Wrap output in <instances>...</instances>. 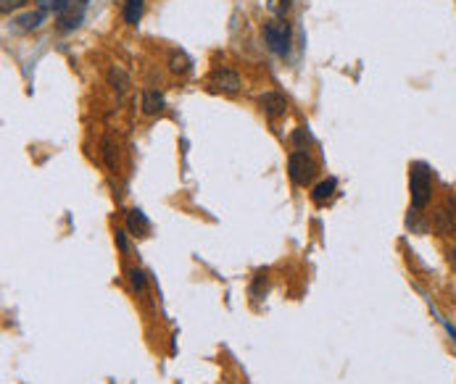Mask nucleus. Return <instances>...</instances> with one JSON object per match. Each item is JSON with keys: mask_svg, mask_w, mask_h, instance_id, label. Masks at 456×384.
Listing matches in <instances>:
<instances>
[{"mask_svg": "<svg viewBox=\"0 0 456 384\" xmlns=\"http://www.w3.org/2000/svg\"><path fill=\"white\" fill-rule=\"evenodd\" d=\"M259 105L264 108V114L269 118H277L288 111V100H285V95H280V92H266V95H261Z\"/></svg>", "mask_w": 456, "mask_h": 384, "instance_id": "nucleus-5", "label": "nucleus"}, {"mask_svg": "<svg viewBox=\"0 0 456 384\" xmlns=\"http://www.w3.org/2000/svg\"><path fill=\"white\" fill-rule=\"evenodd\" d=\"M409 190H412V208L422 211L433 200V177L425 163H414L409 171Z\"/></svg>", "mask_w": 456, "mask_h": 384, "instance_id": "nucleus-2", "label": "nucleus"}, {"mask_svg": "<svg viewBox=\"0 0 456 384\" xmlns=\"http://www.w3.org/2000/svg\"><path fill=\"white\" fill-rule=\"evenodd\" d=\"M290 37H293V34H290V24H288V21L272 19V21L264 24V40L272 53L288 56V53H290Z\"/></svg>", "mask_w": 456, "mask_h": 384, "instance_id": "nucleus-3", "label": "nucleus"}, {"mask_svg": "<svg viewBox=\"0 0 456 384\" xmlns=\"http://www.w3.org/2000/svg\"><path fill=\"white\" fill-rule=\"evenodd\" d=\"M143 16V0H127L124 3V21L127 24H137Z\"/></svg>", "mask_w": 456, "mask_h": 384, "instance_id": "nucleus-11", "label": "nucleus"}, {"mask_svg": "<svg viewBox=\"0 0 456 384\" xmlns=\"http://www.w3.org/2000/svg\"><path fill=\"white\" fill-rule=\"evenodd\" d=\"M448 255H451V264H456V250H451Z\"/></svg>", "mask_w": 456, "mask_h": 384, "instance_id": "nucleus-21", "label": "nucleus"}, {"mask_svg": "<svg viewBox=\"0 0 456 384\" xmlns=\"http://www.w3.org/2000/svg\"><path fill=\"white\" fill-rule=\"evenodd\" d=\"M290 8V0H269V11H275V14H285Z\"/></svg>", "mask_w": 456, "mask_h": 384, "instance_id": "nucleus-17", "label": "nucleus"}, {"mask_svg": "<svg viewBox=\"0 0 456 384\" xmlns=\"http://www.w3.org/2000/svg\"><path fill=\"white\" fill-rule=\"evenodd\" d=\"M45 19V11L40 8V11H34V14H27L19 19V24L24 27V30H34V27H40V21Z\"/></svg>", "mask_w": 456, "mask_h": 384, "instance_id": "nucleus-13", "label": "nucleus"}, {"mask_svg": "<svg viewBox=\"0 0 456 384\" xmlns=\"http://www.w3.org/2000/svg\"><path fill=\"white\" fill-rule=\"evenodd\" d=\"M117 242L121 250H127V239H124V232H117Z\"/></svg>", "mask_w": 456, "mask_h": 384, "instance_id": "nucleus-19", "label": "nucleus"}, {"mask_svg": "<svg viewBox=\"0 0 456 384\" xmlns=\"http://www.w3.org/2000/svg\"><path fill=\"white\" fill-rule=\"evenodd\" d=\"M40 8H53V14L59 19V30L69 32L74 30L88 8V0H40Z\"/></svg>", "mask_w": 456, "mask_h": 384, "instance_id": "nucleus-1", "label": "nucleus"}, {"mask_svg": "<svg viewBox=\"0 0 456 384\" xmlns=\"http://www.w3.org/2000/svg\"><path fill=\"white\" fill-rule=\"evenodd\" d=\"M448 211H451V213L456 216V192L451 195V198H448Z\"/></svg>", "mask_w": 456, "mask_h": 384, "instance_id": "nucleus-20", "label": "nucleus"}, {"mask_svg": "<svg viewBox=\"0 0 456 384\" xmlns=\"http://www.w3.org/2000/svg\"><path fill=\"white\" fill-rule=\"evenodd\" d=\"M288 171H290V179H293L298 187H306L311 179L317 177V163L309 158V153L304 150H295L288 158Z\"/></svg>", "mask_w": 456, "mask_h": 384, "instance_id": "nucleus-4", "label": "nucleus"}, {"mask_svg": "<svg viewBox=\"0 0 456 384\" xmlns=\"http://www.w3.org/2000/svg\"><path fill=\"white\" fill-rule=\"evenodd\" d=\"M309 142H311L309 132H306L304 127H298V129H295V134H293V145H295V148H304V145H309Z\"/></svg>", "mask_w": 456, "mask_h": 384, "instance_id": "nucleus-16", "label": "nucleus"}, {"mask_svg": "<svg viewBox=\"0 0 456 384\" xmlns=\"http://www.w3.org/2000/svg\"><path fill=\"white\" fill-rule=\"evenodd\" d=\"M188 69H190V61L185 58L182 53H175V56H172V72H175V74H185Z\"/></svg>", "mask_w": 456, "mask_h": 384, "instance_id": "nucleus-15", "label": "nucleus"}, {"mask_svg": "<svg viewBox=\"0 0 456 384\" xmlns=\"http://www.w3.org/2000/svg\"><path fill=\"white\" fill-rule=\"evenodd\" d=\"M335 187H338V184H335V179H324V182H319V184L311 190V200H314L317 206H324V203L335 195Z\"/></svg>", "mask_w": 456, "mask_h": 384, "instance_id": "nucleus-8", "label": "nucleus"}, {"mask_svg": "<svg viewBox=\"0 0 456 384\" xmlns=\"http://www.w3.org/2000/svg\"><path fill=\"white\" fill-rule=\"evenodd\" d=\"M130 281H132L135 292H146L148 281H146V274H143L140 268H132V271H130Z\"/></svg>", "mask_w": 456, "mask_h": 384, "instance_id": "nucleus-14", "label": "nucleus"}, {"mask_svg": "<svg viewBox=\"0 0 456 384\" xmlns=\"http://www.w3.org/2000/svg\"><path fill=\"white\" fill-rule=\"evenodd\" d=\"M433 224H435V229H438L441 235H451V232L456 229V219H454V213H451L448 208H441V211L435 213Z\"/></svg>", "mask_w": 456, "mask_h": 384, "instance_id": "nucleus-9", "label": "nucleus"}, {"mask_svg": "<svg viewBox=\"0 0 456 384\" xmlns=\"http://www.w3.org/2000/svg\"><path fill=\"white\" fill-rule=\"evenodd\" d=\"M127 229H130V235L135 237H148L150 235V222L146 219V213L143 211H130L127 213Z\"/></svg>", "mask_w": 456, "mask_h": 384, "instance_id": "nucleus-7", "label": "nucleus"}, {"mask_svg": "<svg viewBox=\"0 0 456 384\" xmlns=\"http://www.w3.org/2000/svg\"><path fill=\"white\" fill-rule=\"evenodd\" d=\"M211 85L232 95V92H237V89H240V76H237L232 69H217V72H214V76H211Z\"/></svg>", "mask_w": 456, "mask_h": 384, "instance_id": "nucleus-6", "label": "nucleus"}, {"mask_svg": "<svg viewBox=\"0 0 456 384\" xmlns=\"http://www.w3.org/2000/svg\"><path fill=\"white\" fill-rule=\"evenodd\" d=\"M101 148H103V161L108 169H117V158H119V153H117V145H114V140H108L106 137L103 142H101Z\"/></svg>", "mask_w": 456, "mask_h": 384, "instance_id": "nucleus-12", "label": "nucleus"}, {"mask_svg": "<svg viewBox=\"0 0 456 384\" xmlns=\"http://www.w3.org/2000/svg\"><path fill=\"white\" fill-rule=\"evenodd\" d=\"M24 3H27V0H3V6H0V8H3L6 14H8V11H14V8L24 6Z\"/></svg>", "mask_w": 456, "mask_h": 384, "instance_id": "nucleus-18", "label": "nucleus"}, {"mask_svg": "<svg viewBox=\"0 0 456 384\" xmlns=\"http://www.w3.org/2000/svg\"><path fill=\"white\" fill-rule=\"evenodd\" d=\"M163 108V95L161 92H156V89H146L143 92V111H146L148 116H153V114H159Z\"/></svg>", "mask_w": 456, "mask_h": 384, "instance_id": "nucleus-10", "label": "nucleus"}]
</instances>
